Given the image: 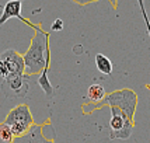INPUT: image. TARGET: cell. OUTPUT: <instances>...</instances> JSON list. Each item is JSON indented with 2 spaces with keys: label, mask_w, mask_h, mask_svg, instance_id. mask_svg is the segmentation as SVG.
<instances>
[{
  "label": "cell",
  "mask_w": 150,
  "mask_h": 143,
  "mask_svg": "<svg viewBox=\"0 0 150 143\" xmlns=\"http://www.w3.org/2000/svg\"><path fill=\"white\" fill-rule=\"evenodd\" d=\"M96 66H97V69L100 73L107 74V76L111 74L112 67H114L111 59L108 58V56H105L104 53H97V55H96Z\"/></svg>",
  "instance_id": "obj_9"
},
{
  "label": "cell",
  "mask_w": 150,
  "mask_h": 143,
  "mask_svg": "<svg viewBox=\"0 0 150 143\" xmlns=\"http://www.w3.org/2000/svg\"><path fill=\"white\" fill-rule=\"evenodd\" d=\"M74 3H77L80 6H86V4H90V3H94V1H98V0H72ZM110 1V0H108Z\"/></svg>",
  "instance_id": "obj_13"
},
{
  "label": "cell",
  "mask_w": 150,
  "mask_h": 143,
  "mask_svg": "<svg viewBox=\"0 0 150 143\" xmlns=\"http://www.w3.org/2000/svg\"><path fill=\"white\" fill-rule=\"evenodd\" d=\"M38 84H39V87L42 88V91L46 94V97H49V98L53 97L55 88H53V86L51 84V81H49V79H48V70H44L41 74H39Z\"/></svg>",
  "instance_id": "obj_10"
},
{
  "label": "cell",
  "mask_w": 150,
  "mask_h": 143,
  "mask_svg": "<svg viewBox=\"0 0 150 143\" xmlns=\"http://www.w3.org/2000/svg\"><path fill=\"white\" fill-rule=\"evenodd\" d=\"M4 122L11 129L14 137L23 136L35 124L33 112H31L30 107L27 104H20V105H16L14 108H11V111L7 114Z\"/></svg>",
  "instance_id": "obj_3"
},
{
  "label": "cell",
  "mask_w": 150,
  "mask_h": 143,
  "mask_svg": "<svg viewBox=\"0 0 150 143\" xmlns=\"http://www.w3.org/2000/svg\"><path fill=\"white\" fill-rule=\"evenodd\" d=\"M28 77L24 73L10 74L1 80V90L7 98H23L28 94Z\"/></svg>",
  "instance_id": "obj_4"
},
{
  "label": "cell",
  "mask_w": 150,
  "mask_h": 143,
  "mask_svg": "<svg viewBox=\"0 0 150 143\" xmlns=\"http://www.w3.org/2000/svg\"><path fill=\"white\" fill-rule=\"evenodd\" d=\"M146 88H147V90H150V84H146Z\"/></svg>",
  "instance_id": "obj_15"
},
{
  "label": "cell",
  "mask_w": 150,
  "mask_h": 143,
  "mask_svg": "<svg viewBox=\"0 0 150 143\" xmlns=\"http://www.w3.org/2000/svg\"><path fill=\"white\" fill-rule=\"evenodd\" d=\"M24 72H25L24 58L16 49H6L0 55V79L1 80L10 74L24 73Z\"/></svg>",
  "instance_id": "obj_5"
},
{
  "label": "cell",
  "mask_w": 150,
  "mask_h": 143,
  "mask_svg": "<svg viewBox=\"0 0 150 143\" xmlns=\"http://www.w3.org/2000/svg\"><path fill=\"white\" fill-rule=\"evenodd\" d=\"M137 103H139V97L132 88H119L107 94V97L98 104H83L81 112L84 115H88L96 110L108 105L111 110V115H118V117H124L131 121H135Z\"/></svg>",
  "instance_id": "obj_1"
},
{
  "label": "cell",
  "mask_w": 150,
  "mask_h": 143,
  "mask_svg": "<svg viewBox=\"0 0 150 143\" xmlns=\"http://www.w3.org/2000/svg\"><path fill=\"white\" fill-rule=\"evenodd\" d=\"M87 97L90 100V104H98V103H101L107 97L105 87L103 84H100V83H94V84H91L88 87Z\"/></svg>",
  "instance_id": "obj_8"
},
{
  "label": "cell",
  "mask_w": 150,
  "mask_h": 143,
  "mask_svg": "<svg viewBox=\"0 0 150 143\" xmlns=\"http://www.w3.org/2000/svg\"><path fill=\"white\" fill-rule=\"evenodd\" d=\"M35 34L31 38V44L27 52L23 55L27 76H37L49 69L51 51H49V34L45 33L39 24L34 27Z\"/></svg>",
  "instance_id": "obj_2"
},
{
  "label": "cell",
  "mask_w": 150,
  "mask_h": 143,
  "mask_svg": "<svg viewBox=\"0 0 150 143\" xmlns=\"http://www.w3.org/2000/svg\"><path fill=\"white\" fill-rule=\"evenodd\" d=\"M62 30H63V20L56 18L51 25V31H62Z\"/></svg>",
  "instance_id": "obj_12"
},
{
  "label": "cell",
  "mask_w": 150,
  "mask_h": 143,
  "mask_svg": "<svg viewBox=\"0 0 150 143\" xmlns=\"http://www.w3.org/2000/svg\"><path fill=\"white\" fill-rule=\"evenodd\" d=\"M14 135L6 122H0V143H13Z\"/></svg>",
  "instance_id": "obj_11"
},
{
  "label": "cell",
  "mask_w": 150,
  "mask_h": 143,
  "mask_svg": "<svg viewBox=\"0 0 150 143\" xmlns=\"http://www.w3.org/2000/svg\"><path fill=\"white\" fill-rule=\"evenodd\" d=\"M44 126L45 124H34L23 136L14 137L13 143H56L55 139H49L44 135Z\"/></svg>",
  "instance_id": "obj_6"
},
{
  "label": "cell",
  "mask_w": 150,
  "mask_h": 143,
  "mask_svg": "<svg viewBox=\"0 0 150 143\" xmlns=\"http://www.w3.org/2000/svg\"><path fill=\"white\" fill-rule=\"evenodd\" d=\"M21 10H23V0H8L4 7H3V13L0 16V25H3V24H6L7 21L10 18H18L21 21H24L25 24H28L30 27H35L37 24H33V23H30L28 20H25L23 16H21Z\"/></svg>",
  "instance_id": "obj_7"
},
{
  "label": "cell",
  "mask_w": 150,
  "mask_h": 143,
  "mask_svg": "<svg viewBox=\"0 0 150 143\" xmlns=\"http://www.w3.org/2000/svg\"><path fill=\"white\" fill-rule=\"evenodd\" d=\"M73 49H74V53H79V55H80V53H83V46L81 45H76Z\"/></svg>",
  "instance_id": "obj_14"
}]
</instances>
